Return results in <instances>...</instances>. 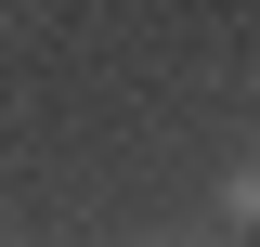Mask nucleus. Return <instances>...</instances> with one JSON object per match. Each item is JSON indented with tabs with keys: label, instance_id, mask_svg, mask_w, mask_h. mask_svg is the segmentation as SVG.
<instances>
[{
	"label": "nucleus",
	"instance_id": "f257e3e1",
	"mask_svg": "<svg viewBox=\"0 0 260 247\" xmlns=\"http://www.w3.org/2000/svg\"><path fill=\"white\" fill-rule=\"evenodd\" d=\"M234 221H260V169H247V182H234Z\"/></svg>",
	"mask_w": 260,
	"mask_h": 247
}]
</instances>
